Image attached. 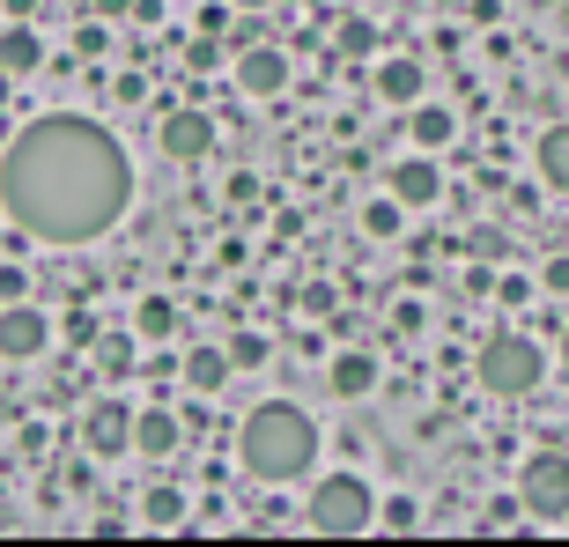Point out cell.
Returning a JSON list of instances; mask_svg holds the SVG:
<instances>
[{"mask_svg":"<svg viewBox=\"0 0 569 547\" xmlns=\"http://www.w3.org/2000/svg\"><path fill=\"white\" fill-rule=\"evenodd\" d=\"M133 208V163L97 119L52 111L0 148V215L38 245H97Z\"/></svg>","mask_w":569,"mask_h":547,"instance_id":"obj_1","label":"cell"},{"mask_svg":"<svg viewBox=\"0 0 569 547\" xmlns=\"http://www.w3.org/2000/svg\"><path fill=\"white\" fill-rule=\"evenodd\" d=\"M237 466L267 488H289L318 466V421L296 400H259L237 429Z\"/></svg>","mask_w":569,"mask_h":547,"instance_id":"obj_2","label":"cell"},{"mask_svg":"<svg viewBox=\"0 0 569 547\" xmlns=\"http://www.w3.org/2000/svg\"><path fill=\"white\" fill-rule=\"evenodd\" d=\"M473 378H481L488 400H526V392H540V378H548V348L532 334H518V326H503V334L481 340Z\"/></svg>","mask_w":569,"mask_h":547,"instance_id":"obj_3","label":"cell"},{"mask_svg":"<svg viewBox=\"0 0 569 547\" xmlns=\"http://www.w3.org/2000/svg\"><path fill=\"white\" fill-rule=\"evenodd\" d=\"M303 526L326 533V540H356V533L378 526V496L356 474H318L311 496H303Z\"/></svg>","mask_w":569,"mask_h":547,"instance_id":"obj_4","label":"cell"},{"mask_svg":"<svg viewBox=\"0 0 569 547\" xmlns=\"http://www.w3.org/2000/svg\"><path fill=\"white\" fill-rule=\"evenodd\" d=\"M518 504L532 518H569V451H532L518 474Z\"/></svg>","mask_w":569,"mask_h":547,"instance_id":"obj_5","label":"cell"},{"mask_svg":"<svg viewBox=\"0 0 569 547\" xmlns=\"http://www.w3.org/2000/svg\"><path fill=\"white\" fill-rule=\"evenodd\" d=\"M44 348H52V318L16 296V304L0 311V362H38Z\"/></svg>","mask_w":569,"mask_h":547,"instance_id":"obj_6","label":"cell"},{"mask_svg":"<svg viewBox=\"0 0 569 547\" xmlns=\"http://www.w3.org/2000/svg\"><path fill=\"white\" fill-rule=\"evenodd\" d=\"M156 148H163L170 163H200L214 156V111H163V127H156Z\"/></svg>","mask_w":569,"mask_h":547,"instance_id":"obj_7","label":"cell"},{"mask_svg":"<svg viewBox=\"0 0 569 547\" xmlns=\"http://www.w3.org/2000/svg\"><path fill=\"white\" fill-rule=\"evenodd\" d=\"M82 451H89V459H119V451H133V407L127 400H89Z\"/></svg>","mask_w":569,"mask_h":547,"instance_id":"obj_8","label":"cell"},{"mask_svg":"<svg viewBox=\"0 0 569 547\" xmlns=\"http://www.w3.org/2000/svg\"><path fill=\"white\" fill-rule=\"evenodd\" d=\"M385 192H392V200H400L407 215H415V208H437V200H443V170L429 163V148H422V156H407V163H392Z\"/></svg>","mask_w":569,"mask_h":547,"instance_id":"obj_9","label":"cell"},{"mask_svg":"<svg viewBox=\"0 0 569 547\" xmlns=\"http://www.w3.org/2000/svg\"><path fill=\"white\" fill-rule=\"evenodd\" d=\"M237 89L244 97H281L289 89V52L281 44H244L237 52Z\"/></svg>","mask_w":569,"mask_h":547,"instance_id":"obj_10","label":"cell"},{"mask_svg":"<svg viewBox=\"0 0 569 547\" xmlns=\"http://www.w3.org/2000/svg\"><path fill=\"white\" fill-rule=\"evenodd\" d=\"M178 444H186V421H178V407H133V451H141V459L163 466Z\"/></svg>","mask_w":569,"mask_h":547,"instance_id":"obj_11","label":"cell"},{"mask_svg":"<svg viewBox=\"0 0 569 547\" xmlns=\"http://www.w3.org/2000/svg\"><path fill=\"white\" fill-rule=\"evenodd\" d=\"M422 89H429V74H422V60H415V52H392V60H378V97H385L392 111L422 105Z\"/></svg>","mask_w":569,"mask_h":547,"instance_id":"obj_12","label":"cell"},{"mask_svg":"<svg viewBox=\"0 0 569 547\" xmlns=\"http://www.w3.org/2000/svg\"><path fill=\"white\" fill-rule=\"evenodd\" d=\"M326 378H333V400H370L385 370H378V356H370V348H340Z\"/></svg>","mask_w":569,"mask_h":547,"instance_id":"obj_13","label":"cell"},{"mask_svg":"<svg viewBox=\"0 0 569 547\" xmlns=\"http://www.w3.org/2000/svg\"><path fill=\"white\" fill-rule=\"evenodd\" d=\"M178 370H186V392H200V400H214V392H222V385H230V348H186V362H178Z\"/></svg>","mask_w":569,"mask_h":547,"instance_id":"obj_14","label":"cell"},{"mask_svg":"<svg viewBox=\"0 0 569 547\" xmlns=\"http://www.w3.org/2000/svg\"><path fill=\"white\" fill-rule=\"evenodd\" d=\"M0 67H8L16 82L44 67V44H38V30H30V22H8V30H0Z\"/></svg>","mask_w":569,"mask_h":547,"instance_id":"obj_15","label":"cell"},{"mask_svg":"<svg viewBox=\"0 0 569 547\" xmlns=\"http://www.w3.org/2000/svg\"><path fill=\"white\" fill-rule=\"evenodd\" d=\"M532 163H540V186L562 192L569 200V127H548L540 133V148H532Z\"/></svg>","mask_w":569,"mask_h":547,"instance_id":"obj_16","label":"cell"},{"mask_svg":"<svg viewBox=\"0 0 569 547\" xmlns=\"http://www.w3.org/2000/svg\"><path fill=\"white\" fill-rule=\"evenodd\" d=\"M407 133H415V148H451V133H459V111H443V105H407Z\"/></svg>","mask_w":569,"mask_h":547,"instance_id":"obj_17","label":"cell"},{"mask_svg":"<svg viewBox=\"0 0 569 547\" xmlns=\"http://www.w3.org/2000/svg\"><path fill=\"white\" fill-rule=\"evenodd\" d=\"M178 334V304L170 296H141L133 304V340H170Z\"/></svg>","mask_w":569,"mask_h":547,"instance_id":"obj_18","label":"cell"},{"mask_svg":"<svg viewBox=\"0 0 569 547\" xmlns=\"http://www.w3.org/2000/svg\"><path fill=\"white\" fill-rule=\"evenodd\" d=\"M141 526H148V533H178V526H186V496H178V488H148Z\"/></svg>","mask_w":569,"mask_h":547,"instance_id":"obj_19","label":"cell"},{"mask_svg":"<svg viewBox=\"0 0 569 547\" xmlns=\"http://www.w3.org/2000/svg\"><path fill=\"white\" fill-rule=\"evenodd\" d=\"M400 222H407V208H400V200H392V192L362 208V230H370V237H400Z\"/></svg>","mask_w":569,"mask_h":547,"instance_id":"obj_20","label":"cell"},{"mask_svg":"<svg viewBox=\"0 0 569 547\" xmlns=\"http://www.w3.org/2000/svg\"><path fill=\"white\" fill-rule=\"evenodd\" d=\"M97 370H104V378H127V370H133V340L104 334V340H97Z\"/></svg>","mask_w":569,"mask_h":547,"instance_id":"obj_21","label":"cell"},{"mask_svg":"<svg viewBox=\"0 0 569 547\" xmlns=\"http://www.w3.org/2000/svg\"><path fill=\"white\" fill-rule=\"evenodd\" d=\"M267 356H274V348H267L259 334H237V340H230V362H237V370H259Z\"/></svg>","mask_w":569,"mask_h":547,"instance_id":"obj_22","label":"cell"},{"mask_svg":"<svg viewBox=\"0 0 569 547\" xmlns=\"http://www.w3.org/2000/svg\"><path fill=\"white\" fill-rule=\"evenodd\" d=\"M415 518H422L415 496H392V504H385V533H415Z\"/></svg>","mask_w":569,"mask_h":547,"instance_id":"obj_23","label":"cell"},{"mask_svg":"<svg viewBox=\"0 0 569 547\" xmlns=\"http://www.w3.org/2000/svg\"><path fill=\"white\" fill-rule=\"evenodd\" d=\"M496 296H503V304H532V296H540V281H532V274H503V281H496Z\"/></svg>","mask_w":569,"mask_h":547,"instance_id":"obj_24","label":"cell"},{"mask_svg":"<svg viewBox=\"0 0 569 547\" xmlns=\"http://www.w3.org/2000/svg\"><path fill=\"white\" fill-rule=\"evenodd\" d=\"M370 44H378L370 22H340V52H370Z\"/></svg>","mask_w":569,"mask_h":547,"instance_id":"obj_25","label":"cell"},{"mask_svg":"<svg viewBox=\"0 0 569 547\" xmlns=\"http://www.w3.org/2000/svg\"><path fill=\"white\" fill-rule=\"evenodd\" d=\"M540 289H555V296H569V259H548V274H540Z\"/></svg>","mask_w":569,"mask_h":547,"instance_id":"obj_26","label":"cell"},{"mask_svg":"<svg viewBox=\"0 0 569 547\" xmlns=\"http://www.w3.org/2000/svg\"><path fill=\"white\" fill-rule=\"evenodd\" d=\"M89 8H97V16H104V22H119V16H133L141 0H89Z\"/></svg>","mask_w":569,"mask_h":547,"instance_id":"obj_27","label":"cell"},{"mask_svg":"<svg viewBox=\"0 0 569 547\" xmlns=\"http://www.w3.org/2000/svg\"><path fill=\"white\" fill-rule=\"evenodd\" d=\"M30 8H38V0H8V22H30Z\"/></svg>","mask_w":569,"mask_h":547,"instance_id":"obj_28","label":"cell"},{"mask_svg":"<svg viewBox=\"0 0 569 547\" xmlns=\"http://www.w3.org/2000/svg\"><path fill=\"white\" fill-rule=\"evenodd\" d=\"M237 16H259V8H274V0H230Z\"/></svg>","mask_w":569,"mask_h":547,"instance_id":"obj_29","label":"cell"},{"mask_svg":"<svg viewBox=\"0 0 569 547\" xmlns=\"http://www.w3.org/2000/svg\"><path fill=\"white\" fill-rule=\"evenodd\" d=\"M8 97H16V74H8V67H0V111H8Z\"/></svg>","mask_w":569,"mask_h":547,"instance_id":"obj_30","label":"cell"},{"mask_svg":"<svg viewBox=\"0 0 569 547\" xmlns=\"http://www.w3.org/2000/svg\"><path fill=\"white\" fill-rule=\"evenodd\" d=\"M562 362H569V326H562Z\"/></svg>","mask_w":569,"mask_h":547,"instance_id":"obj_31","label":"cell"}]
</instances>
